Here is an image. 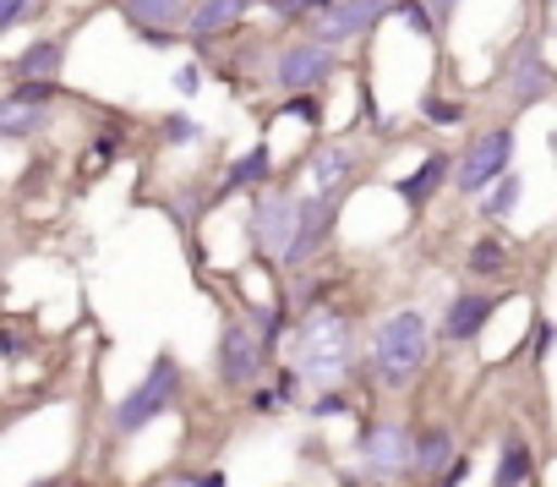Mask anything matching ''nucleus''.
Instances as JSON below:
<instances>
[{
	"mask_svg": "<svg viewBox=\"0 0 557 487\" xmlns=\"http://www.w3.org/2000/svg\"><path fill=\"white\" fill-rule=\"evenodd\" d=\"M416 39H432L437 34V17H432V7H426V0H399V12H394Z\"/></svg>",
	"mask_w": 557,
	"mask_h": 487,
	"instance_id": "obj_25",
	"label": "nucleus"
},
{
	"mask_svg": "<svg viewBox=\"0 0 557 487\" xmlns=\"http://www.w3.org/2000/svg\"><path fill=\"white\" fill-rule=\"evenodd\" d=\"M159 132H164V143H175V148H186V143H197V137H202V126H197L191 115H170Z\"/></svg>",
	"mask_w": 557,
	"mask_h": 487,
	"instance_id": "obj_28",
	"label": "nucleus"
},
{
	"mask_svg": "<svg viewBox=\"0 0 557 487\" xmlns=\"http://www.w3.org/2000/svg\"><path fill=\"white\" fill-rule=\"evenodd\" d=\"M339 72V56H334V45H323L318 34H307V39H290L285 50L273 56V88L278 94H307V88H323L329 77Z\"/></svg>",
	"mask_w": 557,
	"mask_h": 487,
	"instance_id": "obj_8",
	"label": "nucleus"
},
{
	"mask_svg": "<svg viewBox=\"0 0 557 487\" xmlns=\"http://www.w3.org/2000/svg\"><path fill=\"white\" fill-rule=\"evenodd\" d=\"M356 449H361V471L372 482L399 487L405 476H416V427L410 422H372V427H361Z\"/></svg>",
	"mask_w": 557,
	"mask_h": 487,
	"instance_id": "obj_6",
	"label": "nucleus"
},
{
	"mask_svg": "<svg viewBox=\"0 0 557 487\" xmlns=\"http://www.w3.org/2000/svg\"><path fill=\"white\" fill-rule=\"evenodd\" d=\"M268 181H273V148H268V137H257V143L219 175L213 197H230V192H246V186H268Z\"/></svg>",
	"mask_w": 557,
	"mask_h": 487,
	"instance_id": "obj_19",
	"label": "nucleus"
},
{
	"mask_svg": "<svg viewBox=\"0 0 557 487\" xmlns=\"http://www.w3.org/2000/svg\"><path fill=\"white\" fill-rule=\"evenodd\" d=\"M296 214H301V192L296 181H278V186H257V203L246 214V235H251V253L262 258H285L290 235H296Z\"/></svg>",
	"mask_w": 557,
	"mask_h": 487,
	"instance_id": "obj_5",
	"label": "nucleus"
},
{
	"mask_svg": "<svg viewBox=\"0 0 557 487\" xmlns=\"http://www.w3.org/2000/svg\"><path fill=\"white\" fill-rule=\"evenodd\" d=\"M465 476H470V460H465V454H459V460H454V465H448V471H443V476H437V482H432V487H459V482H465Z\"/></svg>",
	"mask_w": 557,
	"mask_h": 487,
	"instance_id": "obj_34",
	"label": "nucleus"
},
{
	"mask_svg": "<svg viewBox=\"0 0 557 487\" xmlns=\"http://www.w3.org/2000/svg\"><path fill=\"white\" fill-rule=\"evenodd\" d=\"M552 88H557V83H552V66H546V56H541V39H535V34H524V39L508 50L503 94H508V105H513V110H530V105H541Z\"/></svg>",
	"mask_w": 557,
	"mask_h": 487,
	"instance_id": "obj_11",
	"label": "nucleus"
},
{
	"mask_svg": "<svg viewBox=\"0 0 557 487\" xmlns=\"http://www.w3.org/2000/svg\"><path fill=\"white\" fill-rule=\"evenodd\" d=\"M454 460H459V438H454V427H443V422L416 427V476L437 482V471H448Z\"/></svg>",
	"mask_w": 557,
	"mask_h": 487,
	"instance_id": "obj_20",
	"label": "nucleus"
},
{
	"mask_svg": "<svg viewBox=\"0 0 557 487\" xmlns=\"http://www.w3.org/2000/svg\"><path fill=\"white\" fill-rule=\"evenodd\" d=\"M508 165H513V132H508V126H486V132H475V137L465 143L454 186H459L465 197H481L492 181L508 175Z\"/></svg>",
	"mask_w": 557,
	"mask_h": 487,
	"instance_id": "obj_9",
	"label": "nucleus"
},
{
	"mask_svg": "<svg viewBox=\"0 0 557 487\" xmlns=\"http://www.w3.org/2000/svg\"><path fill=\"white\" fill-rule=\"evenodd\" d=\"M399 12V0H334V7L312 23V34L323 39V45H361V39H372L377 28H383V17H394Z\"/></svg>",
	"mask_w": 557,
	"mask_h": 487,
	"instance_id": "obj_10",
	"label": "nucleus"
},
{
	"mask_svg": "<svg viewBox=\"0 0 557 487\" xmlns=\"http://www.w3.org/2000/svg\"><path fill=\"white\" fill-rule=\"evenodd\" d=\"M251 7H257V0H197L191 17H186V39H191V45H208V39L230 34Z\"/></svg>",
	"mask_w": 557,
	"mask_h": 487,
	"instance_id": "obj_17",
	"label": "nucleus"
},
{
	"mask_svg": "<svg viewBox=\"0 0 557 487\" xmlns=\"http://www.w3.org/2000/svg\"><path fill=\"white\" fill-rule=\"evenodd\" d=\"M175 88H181V94H197V88H202V66H197V61H186V66L175 72Z\"/></svg>",
	"mask_w": 557,
	"mask_h": 487,
	"instance_id": "obj_33",
	"label": "nucleus"
},
{
	"mask_svg": "<svg viewBox=\"0 0 557 487\" xmlns=\"http://www.w3.org/2000/svg\"><path fill=\"white\" fill-rule=\"evenodd\" d=\"M454 175H459V154H443V148H437V154H426L410 175H399L394 192L410 203V214H421V208H432V197H437Z\"/></svg>",
	"mask_w": 557,
	"mask_h": 487,
	"instance_id": "obj_16",
	"label": "nucleus"
},
{
	"mask_svg": "<svg viewBox=\"0 0 557 487\" xmlns=\"http://www.w3.org/2000/svg\"><path fill=\"white\" fill-rule=\"evenodd\" d=\"M28 487H66V476H61V471H50V476H39V482H28Z\"/></svg>",
	"mask_w": 557,
	"mask_h": 487,
	"instance_id": "obj_37",
	"label": "nucleus"
},
{
	"mask_svg": "<svg viewBox=\"0 0 557 487\" xmlns=\"http://www.w3.org/2000/svg\"><path fill=\"white\" fill-rule=\"evenodd\" d=\"M503 302H508L503 291H459V296L448 302V313H443V340H448V345L481 340V329L492 324V313H497Z\"/></svg>",
	"mask_w": 557,
	"mask_h": 487,
	"instance_id": "obj_15",
	"label": "nucleus"
},
{
	"mask_svg": "<svg viewBox=\"0 0 557 487\" xmlns=\"http://www.w3.org/2000/svg\"><path fill=\"white\" fill-rule=\"evenodd\" d=\"M513 203H519V175H513V170H508L503 181H492V186L481 192V214H486V219H503V214H508Z\"/></svg>",
	"mask_w": 557,
	"mask_h": 487,
	"instance_id": "obj_23",
	"label": "nucleus"
},
{
	"mask_svg": "<svg viewBox=\"0 0 557 487\" xmlns=\"http://www.w3.org/2000/svg\"><path fill=\"white\" fill-rule=\"evenodd\" d=\"M356 175H361V148H356L350 137H329V143H318V148L301 154V181H307V192H345V197H350Z\"/></svg>",
	"mask_w": 557,
	"mask_h": 487,
	"instance_id": "obj_12",
	"label": "nucleus"
},
{
	"mask_svg": "<svg viewBox=\"0 0 557 487\" xmlns=\"http://www.w3.org/2000/svg\"><path fill=\"white\" fill-rule=\"evenodd\" d=\"M181 362L175 356H153V367H148V378L143 383H132V394H121L115 400V411H110V433L115 438H132V433H143L148 422H159L175 400H181Z\"/></svg>",
	"mask_w": 557,
	"mask_h": 487,
	"instance_id": "obj_3",
	"label": "nucleus"
},
{
	"mask_svg": "<svg viewBox=\"0 0 557 487\" xmlns=\"http://www.w3.org/2000/svg\"><path fill=\"white\" fill-rule=\"evenodd\" d=\"M421 115H426L432 126H459V121H465V105H454V99H443V94H426V99H421Z\"/></svg>",
	"mask_w": 557,
	"mask_h": 487,
	"instance_id": "obj_26",
	"label": "nucleus"
},
{
	"mask_svg": "<svg viewBox=\"0 0 557 487\" xmlns=\"http://www.w3.org/2000/svg\"><path fill=\"white\" fill-rule=\"evenodd\" d=\"M121 7V17L137 28V39L143 45H175V34L170 28H186V17H191V7L186 0H115Z\"/></svg>",
	"mask_w": 557,
	"mask_h": 487,
	"instance_id": "obj_14",
	"label": "nucleus"
},
{
	"mask_svg": "<svg viewBox=\"0 0 557 487\" xmlns=\"http://www.w3.org/2000/svg\"><path fill=\"white\" fill-rule=\"evenodd\" d=\"M50 105H55V83H12V94L0 99V137L7 143L34 137L45 126Z\"/></svg>",
	"mask_w": 557,
	"mask_h": 487,
	"instance_id": "obj_13",
	"label": "nucleus"
},
{
	"mask_svg": "<svg viewBox=\"0 0 557 487\" xmlns=\"http://www.w3.org/2000/svg\"><path fill=\"white\" fill-rule=\"evenodd\" d=\"M186 487H224V471H208V476H181Z\"/></svg>",
	"mask_w": 557,
	"mask_h": 487,
	"instance_id": "obj_36",
	"label": "nucleus"
},
{
	"mask_svg": "<svg viewBox=\"0 0 557 487\" xmlns=\"http://www.w3.org/2000/svg\"><path fill=\"white\" fill-rule=\"evenodd\" d=\"M535 476V449L524 443V433H503V454L492 471V487H530Z\"/></svg>",
	"mask_w": 557,
	"mask_h": 487,
	"instance_id": "obj_21",
	"label": "nucleus"
},
{
	"mask_svg": "<svg viewBox=\"0 0 557 487\" xmlns=\"http://www.w3.org/2000/svg\"><path fill=\"white\" fill-rule=\"evenodd\" d=\"M334 7V0H278V12L285 17H323Z\"/></svg>",
	"mask_w": 557,
	"mask_h": 487,
	"instance_id": "obj_31",
	"label": "nucleus"
},
{
	"mask_svg": "<svg viewBox=\"0 0 557 487\" xmlns=\"http://www.w3.org/2000/svg\"><path fill=\"white\" fill-rule=\"evenodd\" d=\"M290 367L307 389H345L356 373V324L339 307H312L290 329Z\"/></svg>",
	"mask_w": 557,
	"mask_h": 487,
	"instance_id": "obj_1",
	"label": "nucleus"
},
{
	"mask_svg": "<svg viewBox=\"0 0 557 487\" xmlns=\"http://www.w3.org/2000/svg\"><path fill=\"white\" fill-rule=\"evenodd\" d=\"M246 405H251L257 416H268V411H278V405H285V389H278V383H257V389L246 394Z\"/></svg>",
	"mask_w": 557,
	"mask_h": 487,
	"instance_id": "obj_29",
	"label": "nucleus"
},
{
	"mask_svg": "<svg viewBox=\"0 0 557 487\" xmlns=\"http://www.w3.org/2000/svg\"><path fill=\"white\" fill-rule=\"evenodd\" d=\"M278 115H285V121H301V126H323V99H318V88H307V94H285Z\"/></svg>",
	"mask_w": 557,
	"mask_h": 487,
	"instance_id": "obj_24",
	"label": "nucleus"
},
{
	"mask_svg": "<svg viewBox=\"0 0 557 487\" xmlns=\"http://www.w3.org/2000/svg\"><path fill=\"white\" fill-rule=\"evenodd\" d=\"M339 203H345V192H301V214H296V235H290V247H285V258H278V269H290V275H301L323 247H329V235H334V224H339Z\"/></svg>",
	"mask_w": 557,
	"mask_h": 487,
	"instance_id": "obj_7",
	"label": "nucleus"
},
{
	"mask_svg": "<svg viewBox=\"0 0 557 487\" xmlns=\"http://www.w3.org/2000/svg\"><path fill=\"white\" fill-rule=\"evenodd\" d=\"M61 66H66V39H61V34H39V39L12 61V77H17V83H61Z\"/></svg>",
	"mask_w": 557,
	"mask_h": 487,
	"instance_id": "obj_18",
	"label": "nucleus"
},
{
	"mask_svg": "<svg viewBox=\"0 0 557 487\" xmlns=\"http://www.w3.org/2000/svg\"><path fill=\"white\" fill-rule=\"evenodd\" d=\"M465 269H470L475 280H503V275H508V247H503L497 235H475L470 253H465Z\"/></svg>",
	"mask_w": 557,
	"mask_h": 487,
	"instance_id": "obj_22",
	"label": "nucleus"
},
{
	"mask_svg": "<svg viewBox=\"0 0 557 487\" xmlns=\"http://www.w3.org/2000/svg\"><path fill=\"white\" fill-rule=\"evenodd\" d=\"M39 12V0H0V34H17Z\"/></svg>",
	"mask_w": 557,
	"mask_h": 487,
	"instance_id": "obj_27",
	"label": "nucleus"
},
{
	"mask_svg": "<svg viewBox=\"0 0 557 487\" xmlns=\"http://www.w3.org/2000/svg\"><path fill=\"white\" fill-rule=\"evenodd\" d=\"M426 356H432V324L416 307L388 313L367 340V367H372L377 389H410L416 373L426 367Z\"/></svg>",
	"mask_w": 557,
	"mask_h": 487,
	"instance_id": "obj_2",
	"label": "nucleus"
},
{
	"mask_svg": "<svg viewBox=\"0 0 557 487\" xmlns=\"http://www.w3.org/2000/svg\"><path fill=\"white\" fill-rule=\"evenodd\" d=\"M110 159H115V137H99V143H94V154H88V170L99 175V170H110Z\"/></svg>",
	"mask_w": 557,
	"mask_h": 487,
	"instance_id": "obj_32",
	"label": "nucleus"
},
{
	"mask_svg": "<svg viewBox=\"0 0 557 487\" xmlns=\"http://www.w3.org/2000/svg\"><path fill=\"white\" fill-rule=\"evenodd\" d=\"M426 7H432V17H437V28H443V23L459 12V0H426Z\"/></svg>",
	"mask_w": 557,
	"mask_h": 487,
	"instance_id": "obj_35",
	"label": "nucleus"
},
{
	"mask_svg": "<svg viewBox=\"0 0 557 487\" xmlns=\"http://www.w3.org/2000/svg\"><path fill=\"white\" fill-rule=\"evenodd\" d=\"M307 411H312V416H345V411H350V394H345V389H323Z\"/></svg>",
	"mask_w": 557,
	"mask_h": 487,
	"instance_id": "obj_30",
	"label": "nucleus"
},
{
	"mask_svg": "<svg viewBox=\"0 0 557 487\" xmlns=\"http://www.w3.org/2000/svg\"><path fill=\"white\" fill-rule=\"evenodd\" d=\"M268 345L257 334L251 318H224L219 329V345H213V373H219V389L230 394H251L262 383V367H268Z\"/></svg>",
	"mask_w": 557,
	"mask_h": 487,
	"instance_id": "obj_4",
	"label": "nucleus"
}]
</instances>
